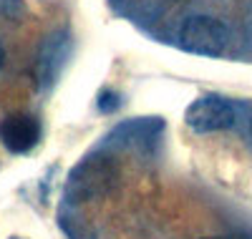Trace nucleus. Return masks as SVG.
<instances>
[{
    "label": "nucleus",
    "mask_w": 252,
    "mask_h": 239,
    "mask_svg": "<svg viewBox=\"0 0 252 239\" xmlns=\"http://www.w3.org/2000/svg\"><path fill=\"white\" fill-rule=\"evenodd\" d=\"M119 181V169L111 159L94 156L78 164L68 177V199L73 202H96L109 194Z\"/></svg>",
    "instance_id": "nucleus-1"
},
{
    "label": "nucleus",
    "mask_w": 252,
    "mask_h": 239,
    "mask_svg": "<svg viewBox=\"0 0 252 239\" xmlns=\"http://www.w3.org/2000/svg\"><path fill=\"white\" fill-rule=\"evenodd\" d=\"M229 33L222 20L212 15H192L179 28V46L194 56H222Z\"/></svg>",
    "instance_id": "nucleus-2"
},
{
    "label": "nucleus",
    "mask_w": 252,
    "mask_h": 239,
    "mask_svg": "<svg viewBox=\"0 0 252 239\" xmlns=\"http://www.w3.org/2000/svg\"><path fill=\"white\" fill-rule=\"evenodd\" d=\"M184 121L194 134L224 131V128L235 123V108L229 101H224L220 96H202L187 106Z\"/></svg>",
    "instance_id": "nucleus-3"
},
{
    "label": "nucleus",
    "mask_w": 252,
    "mask_h": 239,
    "mask_svg": "<svg viewBox=\"0 0 252 239\" xmlns=\"http://www.w3.org/2000/svg\"><path fill=\"white\" fill-rule=\"evenodd\" d=\"M38 136H40V126L28 114H13L0 121V141L8 151L26 154L38 144Z\"/></svg>",
    "instance_id": "nucleus-4"
},
{
    "label": "nucleus",
    "mask_w": 252,
    "mask_h": 239,
    "mask_svg": "<svg viewBox=\"0 0 252 239\" xmlns=\"http://www.w3.org/2000/svg\"><path fill=\"white\" fill-rule=\"evenodd\" d=\"M3 63H5V48H3V43H0V68H3Z\"/></svg>",
    "instance_id": "nucleus-5"
},
{
    "label": "nucleus",
    "mask_w": 252,
    "mask_h": 239,
    "mask_svg": "<svg viewBox=\"0 0 252 239\" xmlns=\"http://www.w3.org/2000/svg\"><path fill=\"white\" fill-rule=\"evenodd\" d=\"M250 134H252V121H250Z\"/></svg>",
    "instance_id": "nucleus-6"
}]
</instances>
